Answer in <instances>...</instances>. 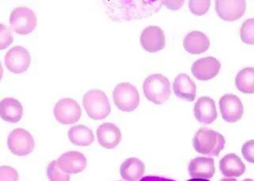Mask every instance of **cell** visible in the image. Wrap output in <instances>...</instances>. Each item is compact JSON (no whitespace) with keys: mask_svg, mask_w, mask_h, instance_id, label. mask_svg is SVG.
Returning a JSON list of instances; mask_svg holds the SVG:
<instances>
[{"mask_svg":"<svg viewBox=\"0 0 254 181\" xmlns=\"http://www.w3.org/2000/svg\"><path fill=\"white\" fill-rule=\"evenodd\" d=\"M224 145V137L209 128H199L193 137V147L203 155L218 157Z\"/></svg>","mask_w":254,"mask_h":181,"instance_id":"1","label":"cell"},{"mask_svg":"<svg viewBox=\"0 0 254 181\" xmlns=\"http://www.w3.org/2000/svg\"><path fill=\"white\" fill-rule=\"evenodd\" d=\"M143 91L149 101L157 105L165 104L171 96L170 82L161 74H153L145 79Z\"/></svg>","mask_w":254,"mask_h":181,"instance_id":"2","label":"cell"},{"mask_svg":"<svg viewBox=\"0 0 254 181\" xmlns=\"http://www.w3.org/2000/svg\"><path fill=\"white\" fill-rule=\"evenodd\" d=\"M83 104L91 120H104L111 113L108 98L101 90L93 89L87 92L83 96Z\"/></svg>","mask_w":254,"mask_h":181,"instance_id":"3","label":"cell"},{"mask_svg":"<svg viewBox=\"0 0 254 181\" xmlns=\"http://www.w3.org/2000/svg\"><path fill=\"white\" fill-rule=\"evenodd\" d=\"M113 101L122 112H133L140 103L138 91L129 83H120L114 89Z\"/></svg>","mask_w":254,"mask_h":181,"instance_id":"4","label":"cell"},{"mask_svg":"<svg viewBox=\"0 0 254 181\" xmlns=\"http://www.w3.org/2000/svg\"><path fill=\"white\" fill-rule=\"evenodd\" d=\"M12 30L20 35L30 34L37 26L35 13L26 6H19L12 10L10 16Z\"/></svg>","mask_w":254,"mask_h":181,"instance_id":"5","label":"cell"},{"mask_svg":"<svg viewBox=\"0 0 254 181\" xmlns=\"http://www.w3.org/2000/svg\"><path fill=\"white\" fill-rule=\"evenodd\" d=\"M7 145L14 155L22 157L34 151L35 144L30 132L22 128H17L8 136Z\"/></svg>","mask_w":254,"mask_h":181,"instance_id":"6","label":"cell"},{"mask_svg":"<svg viewBox=\"0 0 254 181\" xmlns=\"http://www.w3.org/2000/svg\"><path fill=\"white\" fill-rule=\"evenodd\" d=\"M81 115V108L77 102L69 98L60 100L54 108L56 120L63 125H70L77 122Z\"/></svg>","mask_w":254,"mask_h":181,"instance_id":"7","label":"cell"},{"mask_svg":"<svg viewBox=\"0 0 254 181\" xmlns=\"http://www.w3.org/2000/svg\"><path fill=\"white\" fill-rule=\"evenodd\" d=\"M31 63V56L26 49L22 46H14L10 49L5 56L6 68L14 74L26 72Z\"/></svg>","mask_w":254,"mask_h":181,"instance_id":"8","label":"cell"},{"mask_svg":"<svg viewBox=\"0 0 254 181\" xmlns=\"http://www.w3.org/2000/svg\"><path fill=\"white\" fill-rule=\"evenodd\" d=\"M219 108L222 119L228 122H236L243 116V104L238 96L233 94H227L219 100Z\"/></svg>","mask_w":254,"mask_h":181,"instance_id":"9","label":"cell"},{"mask_svg":"<svg viewBox=\"0 0 254 181\" xmlns=\"http://www.w3.org/2000/svg\"><path fill=\"white\" fill-rule=\"evenodd\" d=\"M246 8L244 0H218L215 2V9L219 18L229 22L242 18Z\"/></svg>","mask_w":254,"mask_h":181,"instance_id":"10","label":"cell"},{"mask_svg":"<svg viewBox=\"0 0 254 181\" xmlns=\"http://www.w3.org/2000/svg\"><path fill=\"white\" fill-rule=\"evenodd\" d=\"M165 35L158 26H148L141 35V44L147 52L157 53L165 47Z\"/></svg>","mask_w":254,"mask_h":181,"instance_id":"11","label":"cell"},{"mask_svg":"<svg viewBox=\"0 0 254 181\" xmlns=\"http://www.w3.org/2000/svg\"><path fill=\"white\" fill-rule=\"evenodd\" d=\"M221 68V63L214 57L200 58L194 62L191 68L193 76L197 80H211L218 75Z\"/></svg>","mask_w":254,"mask_h":181,"instance_id":"12","label":"cell"},{"mask_svg":"<svg viewBox=\"0 0 254 181\" xmlns=\"http://www.w3.org/2000/svg\"><path fill=\"white\" fill-rule=\"evenodd\" d=\"M58 166L67 174H77L87 167V159L83 153L69 151L64 153L58 160Z\"/></svg>","mask_w":254,"mask_h":181,"instance_id":"13","label":"cell"},{"mask_svg":"<svg viewBox=\"0 0 254 181\" xmlns=\"http://www.w3.org/2000/svg\"><path fill=\"white\" fill-rule=\"evenodd\" d=\"M194 114L197 121L200 123H212L218 118L215 102L208 96H202L194 104Z\"/></svg>","mask_w":254,"mask_h":181,"instance_id":"14","label":"cell"},{"mask_svg":"<svg viewBox=\"0 0 254 181\" xmlns=\"http://www.w3.org/2000/svg\"><path fill=\"white\" fill-rule=\"evenodd\" d=\"M96 133L99 143L105 149H115L122 140L120 129L115 124L110 122L99 125Z\"/></svg>","mask_w":254,"mask_h":181,"instance_id":"15","label":"cell"},{"mask_svg":"<svg viewBox=\"0 0 254 181\" xmlns=\"http://www.w3.org/2000/svg\"><path fill=\"white\" fill-rule=\"evenodd\" d=\"M189 171L194 179H211L215 173L214 159L210 157H196L190 161Z\"/></svg>","mask_w":254,"mask_h":181,"instance_id":"16","label":"cell"},{"mask_svg":"<svg viewBox=\"0 0 254 181\" xmlns=\"http://www.w3.org/2000/svg\"><path fill=\"white\" fill-rule=\"evenodd\" d=\"M173 91L181 100L193 102L196 96V85L187 74L181 73L173 82Z\"/></svg>","mask_w":254,"mask_h":181,"instance_id":"17","label":"cell"},{"mask_svg":"<svg viewBox=\"0 0 254 181\" xmlns=\"http://www.w3.org/2000/svg\"><path fill=\"white\" fill-rule=\"evenodd\" d=\"M23 116V108L14 98H5L0 102V118L4 121L16 123Z\"/></svg>","mask_w":254,"mask_h":181,"instance_id":"18","label":"cell"},{"mask_svg":"<svg viewBox=\"0 0 254 181\" xmlns=\"http://www.w3.org/2000/svg\"><path fill=\"white\" fill-rule=\"evenodd\" d=\"M210 42L206 34L200 31H192L187 34L183 46L190 54H200L210 48Z\"/></svg>","mask_w":254,"mask_h":181,"instance_id":"19","label":"cell"},{"mask_svg":"<svg viewBox=\"0 0 254 181\" xmlns=\"http://www.w3.org/2000/svg\"><path fill=\"white\" fill-rule=\"evenodd\" d=\"M222 175L226 177H239L246 171V165L240 157L234 153H229L219 161Z\"/></svg>","mask_w":254,"mask_h":181,"instance_id":"20","label":"cell"},{"mask_svg":"<svg viewBox=\"0 0 254 181\" xmlns=\"http://www.w3.org/2000/svg\"><path fill=\"white\" fill-rule=\"evenodd\" d=\"M145 166L141 160L131 157L120 166V174L127 181H137L145 173Z\"/></svg>","mask_w":254,"mask_h":181,"instance_id":"21","label":"cell"},{"mask_svg":"<svg viewBox=\"0 0 254 181\" xmlns=\"http://www.w3.org/2000/svg\"><path fill=\"white\" fill-rule=\"evenodd\" d=\"M67 134L71 143L79 146H88L95 141L93 132L83 125L72 126Z\"/></svg>","mask_w":254,"mask_h":181,"instance_id":"22","label":"cell"},{"mask_svg":"<svg viewBox=\"0 0 254 181\" xmlns=\"http://www.w3.org/2000/svg\"><path fill=\"white\" fill-rule=\"evenodd\" d=\"M254 68H246L241 70L236 76V86L240 92L245 94H253L254 92Z\"/></svg>","mask_w":254,"mask_h":181,"instance_id":"23","label":"cell"},{"mask_svg":"<svg viewBox=\"0 0 254 181\" xmlns=\"http://www.w3.org/2000/svg\"><path fill=\"white\" fill-rule=\"evenodd\" d=\"M47 175L50 181H70V176L60 169L58 161H53L48 165Z\"/></svg>","mask_w":254,"mask_h":181,"instance_id":"24","label":"cell"},{"mask_svg":"<svg viewBox=\"0 0 254 181\" xmlns=\"http://www.w3.org/2000/svg\"><path fill=\"white\" fill-rule=\"evenodd\" d=\"M241 39L248 45L254 44V19L250 18L245 21L240 30Z\"/></svg>","mask_w":254,"mask_h":181,"instance_id":"25","label":"cell"},{"mask_svg":"<svg viewBox=\"0 0 254 181\" xmlns=\"http://www.w3.org/2000/svg\"><path fill=\"white\" fill-rule=\"evenodd\" d=\"M210 0H191L189 2V8L193 14L201 16L210 9Z\"/></svg>","mask_w":254,"mask_h":181,"instance_id":"26","label":"cell"},{"mask_svg":"<svg viewBox=\"0 0 254 181\" xmlns=\"http://www.w3.org/2000/svg\"><path fill=\"white\" fill-rule=\"evenodd\" d=\"M13 42L14 37L12 35L11 30L5 25L0 24V50L7 48Z\"/></svg>","mask_w":254,"mask_h":181,"instance_id":"27","label":"cell"},{"mask_svg":"<svg viewBox=\"0 0 254 181\" xmlns=\"http://www.w3.org/2000/svg\"><path fill=\"white\" fill-rule=\"evenodd\" d=\"M19 175L14 168L4 165L0 167V181H18Z\"/></svg>","mask_w":254,"mask_h":181,"instance_id":"28","label":"cell"},{"mask_svg":"<svg viewBox=\"0 0 254 181\" xmlns=\"http://www.w3.org/2000/svg\"><path fill=\"white\" fill-rule=\"evenodd\" d=\"M254 141L253 139L247 141L242 149V155L244 156L245 159L250 163H254Z\"/></svg>","mask_w":254,"mask_h":181,"instance_id":"29","label":"cell"},{"mask_svg":"<svg viewBox=\"0 0 254 181\" xmlns=\"http://www.w3.org/2000/svg\"><path fill=\"white\" fill-rule=\"evenodd\" d=\"M163 2L169 10H177L181 8L185 3V1H164Z\"/></svg>","mask_w":254,"mask_h":181,"instance_id":"30","label":"cell"},{"mask_svg":"<svg viewBox=\"0 0 254 181\" xmlns=\"http://www.w3.org/2000/svg\"><path fill=\"white\" fill-rule=\"evenodd\" d=\"M140 181H176L173 180L167 179V178H163V177H145Z\"/></svg>","mask_w":254,"mask_h":181,"instance_id":"31","label":"cell"},{"mask_svg":"<svg viewBox=\"0 0 254 181\" xmlns=\"http://www.w3.org/2000/svg\"><path fill=\"white\" fill-rule=\"evenodd\" d=\"M2 74H3V69H2L1 61H0V81H1V80H2Z\"/></svg>","mask_w":254,"mask_h":181,"instance_id":"32","label":"cell"},{"mask_svg":"<svg viewBox=\"0 0 254 181\" xmlns=\"http://www.w3.org/2000/svg\"><path fill=\"white\" fill-rule=\"evenodd\" d=\"M207 181V180H204V179H190L189 180V181Z\"/></svg>","mask_w":254,"mask_h":181,"instance_id":"33","label":"cell"},{"mask_svg":"<svg viewBox=\"0 0 254 181\" xmlns=\"http://www.w3.org/2000/svg\"><path fill=\"white\" fill-rule=\"evenodd\" d=\"M220 181H238L236 179H222Z\"/></svg>","mask_w":254,"mask_h":181,"instance_id":"34","label":"cell"},{"mask_svg":"<svg viewBox=\"0 0 254 181\" xmlns=\"http://www.w3.org/2000/svg\"><path fill=\"white\" fill-rule=\"evenodd\" d=\"M253 181V180H251V179H246V180H244V181Z\"/></svg>","mask_w":254,"mask_h":181,"instance_id":"35","label":"cell"},{"mask_svg":"<svg viewBox=\"0 0 254 181\" xmlns=\"http://www.w3.org/2000/svg\"></svg>","mask_w":254,"mask_h":181,"instance_id":"36","label":"cell"}]
</instances>
